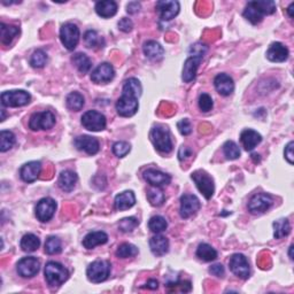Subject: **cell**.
Instances as JSON below:
<instances>
[{"label": "cell", "mask_w": 294, "mask_h": 294, "mask_svg": "<svg viewBox=\"0 0 294 294\" xmlns=\"http://www.w3.org/2000/svg\"><path fill=\"white\" fill-rule=\"evenodd\" d=\"M44 275L48 286L52 289L60 288L69 278V271L64 268L61 263L54 261L46 263L44 269Z\"/></svg>", "instance_id": "1"}, {"label": "cell", "mask_w": 294, "mask_h": 294, "mask_svg": "<svg viewBox=\"0 0 294 294\" xmlns=\"http://www.w3.org/2000/svg\"><path fill=\"white\" fill-rule=\"evenodd\" d=\"M150 138L154 147L161 153L168 154L173 151V140H171L170 131L163 125H156V127L152 128Z\"/></svg>", "instance_id": "2"}, {"label": "cell", "mask_w": 294, "mask_h": 294, "mask_svg": "<svg viewBox=\"0 0 294 294\" xmlns=\"http://www.w3.org/2000/svg\"><path fill=\"white\" fill-rule=\"evenodd\" d=\"M191 178L196 183L197 188L202 196L207 200L212 199L213 194L215 192V185H214V179L211 177V175L200 169L191 174Z\"/></svg>", "instance_id": "3"}, {"label": "cell", "mask_w": 294, "mask_h": 294, "mask_svg": "<svg viewBox=\"0 0 294 294\" xmlns=\"http://www.w3.org/2000/svg\"><path fill=\"white\" fill-rule=\"evenodd\" d=\"M110 273V263L104 260H98L91 263L86 269L87 280L94 284L105 282L109 276Z\"/></svg>", "instance_id": "4"}, {"label": "cell", "mask_w": 294, "mask_h": 294, "mask_svg": "<svg viewBox=\"0 0 294 294\" xmlns=\"http://www.w3.org/2000/svg\"><path fill=\"white\" fill-rule=\"evenodd\" d=\"M55 125L54 114L49 110L38 112L32 114L29 120V128L32 131H39V130H49Z\"/></svg>", "instance_id": "5"}, {"label": "cell", "mask_w": 294, "mask_h": 294, "mask_svg": "<svg viewBox=\"0 0 294 294\" xmlns=\"http://www.w3.org/2000/svg\"><path fill=\"white\" fill-rule=\"evenodd\" d=\"M61 43L68 51H74L79 41V29L74 23H66L60 29Z\"/></svg>", "instance_id": "6"}, {"label": "cell", "mask_w": 294, "mask_h": 294, "mask_svg": "<svg viewBox=\"0 0 294 294\" xmlns=\"http://www.w3.org/2000/svg\"><path fill=\"white\" fill-rule=\"evenodd\" d=\"M31 97L24 90L5 91L1 93V104L5 107H22L28 105Z\"/></svg>", "instance_id": "7"}, {"label": "cell", "mask_w": 294, "mask_h": 294, "mask_svg": "<svg viewBox=\"0 0 294 294\" xmlns=\"http://www.w3.org/2000/svg\"><path fill=\"white\" fill-rule=\"evenodd\" d=\"M82 125L89 131L98 132L106 129L107 121L104 114L97 110H87L82 116Z\"/></svg>", "instance_id": "8"}, {"label": "cell", "mask_w": 294, "mask_h": 294, "mask_svg": "<svg viewBox=\"0 0 294 294\" xmlns=\"http://www.w3.org/2000/svg\"><path fill=\"white\" fill-rule=\"evenodd\" d=\"M116 112L122 117H131L138 112V99L128 94H122L116 101Z\"/></svg>", "instance_id": "9"}, {"label": "cell", "mask_w": 294, "mask_h": 294, "mask_svg": "<svg viewBox=\"0 0 294 294\" xmlns=\"http://www.w3.org/2000/svg\"><path fill=\"white\" fill-rule=\"evenodd\" d=\"M229 267H230L231 273L235 275V276L242 278V280H248L251 275V269H250V263H248V260L243 254H234L229 261Z\"/></svg>", "instance_id": "10"}, {"label": "cell", "mask_w": 294, "mask_h": 294, "mask_svg": "<svg viewBox=\"0 0 294 294\" xmlns=\"http://www.w3.org/2000/svg\"><path fill=\"white\" fill-rule=\"evenodd\" d=\"M274 204V198L268 193H258L251 198L248 202V211L254 215L266 213Z\"/></svg>", "instance_id": "11"}, {"label": "cell", "mask_w": 294, "mask_h": 294, "mask_svg": "<svg viewBox=\"0 0 294 294\" xmlns=\"http://www.w3.org/2000/svg\"><path fill=\"white\" fill-rule=\"evenodd\" d=\"M40 269L39 260L35 257H26L21 259L16 265V271L21 277L32 278Z\"/></svg>", "instance_id": "12"}, {"label": "cell", "mask_w": 294, "mask_h": 294, "mask_svg": "<svg viewBox=\"0 0 294 294\" xmlns=\"http://www.w3.org/2000/svg\"><path fill=\"white\" fill-rule=\"evenodd\" d=\"M56 211V202L52 198H43L36 206V217L40 222L46 223L52 220Z\"/></svg>", "instance_id": "13"}, {"label": "cell", "mask_w": 294, "mask_h": 294, "mask_svg": "<svg viewBox=\"0 0 294 294\" xmlns=\"http://www.w3.org/2000/svg\"><path fill=\"white\" fill-rule=\"evenodd\" d=\"M155 8L162 21H170L177 16L181 6H179V2L175 0H160L156 2Z\"/></svg>", "instance_id": "14"}, {"label": "cell", "mask_w": 294, "mask_h": 294, "mask_svg": "<svg viewBox=\"0 0 294 294\" xmlns=\"http://www.w3.org/2000/svg\"><path fill=\"white\" fill-rule=\"evenodd\" d=\"M201 207L200 200L198 199V197L193 196V194H183L181 197V213L182 219H190L191 216H193Z\"/></svg>", "instance_id": "15"}, {"label": "cell", "mask_w": 294, "mask_h": 294, "mask_svg": "<svg viewBox=\"0 0 294 294\" xmlns=\"http://www.w3.org/2000/svg\"><path fill=\"white\" fill-rule=\"evenodd\" d=\"M115 76L114 67L108 62H104L95 68L91 74V81L95 84H105L112 81Z\"/></svg>", "instance_id": "16"}, {"label": "cell", "mask_w": 294, "mask_h": 294, "mask_svg": "<svg viewBox=\"0 0 294 294\" xmlns=\"http://www.w3.org/2000/svg\"><path fill=\"white\" fill-rule=\"evenodd\" d=\"M74 145L78 151L85 152L89 155L97 154L99 152V148H100V145H99L97 138L86 135L76 137L74 140Z\"/></svg>", "instance_id": "17"}, {"label": "cell", "mask_w": 294, "mask_h": 294, "mask_svg": "<svg viewBox=\"0 0 294 294\" xmlns=\"http://www.w3.org/2000/svg\"><path fill=\"white\" fill-rule=\"evenodd\" d=\"M143 177L145 181H146L151 186H153V188H161V186L170 184L171 182V177L169 175L162 173V171L160 170L153 169V168L145 170Z\"/></svg>", "instance_id": "18"}, {"label": "cell", "mask_w": 294, "mask_h": 294, "mask_svg": "<svg viewBox=\"0 0 294 294\" xmlns=\"http://www.w3.org/2000/svg\"><path fill=\"white\" fill-rule=\"evenodd\" d=\"M214 85H215L217 92L223 95V97H228L235 91L234 79H232L231 76L224 74V72L216 76L215 79H214Z\"/></svg>", "instance_id": "19"}, {"label": "cell", "mask_w": 294, "mask_h": 294, "mask_svg": "<svg viewBox=\"0 0 294 294\" xmlns=\"http://www.w3.org/2000/svg\"><path fill=\"white\" fill-rule=\"evenodd\" d=\"M202 59H204L202 56H190V58L186 59L182 74V78L185 83H191L194 81V78L197 76L198 68H199Z\"/></svg>", "instance_id": "20"}, {"label": "cell", "mask_w": 294, "mask_h": 294, "mask_svg": "<svg viewBox=\"0 0 294 294\" xmlns=\"http://www.w3.org/2000/svg\"><path fill=\"white\" fill-rule=\"evenodd\" d=\"M289 48L280 41L271 44L267 51V59L271 62H284L289 59Z\"/></svg>", "instance_id": "21"}, {"label": "cell", "mask_w": 294, "mask_h": 294, "mask_svg": "<svg viewBox=\"0 0 294 294\" xmlns=\"http://www.w3.org/2000/svg\"><path fill=\"white\" fill-rule=\"evenodd\" d=\"M41 170V163L39 161H31L22 166L20 170V177L25 183H32L38 178Z\"/></svg>", "instance_id": "22"}, {"label": "cell", "mask_w": 294, "mask_h": 294, "mask_svg": "<svg viewBox=\"0 0 294 294\" xmlns=\"http://www.w3.org/2000/svg\"><path fill=\"white\" fill-rule=\"evenodd\" d=\"M240 141L246 151H253L262 141V136L252 129H245L240 133Z\"/></svg>", "instance_id": "23"}, {"label": "cell", "mask_w": 294, "mask_h": 294, "mask_svg": "<svg viewBox=\"0 0 294 294\" xmlns=\"http://www.w3.org/2000/svg\"><path fill=\"white\" fill-rule=\"evenodd\" d=\"M108 242V236L104 231H93L87 234L83 239V246L86 250H93L99 245H104Z\"/></svg>", "instance_id": "24"}, {"label": "cell", "mask_w": 294, "mask_h": 294, "mask_svg": "<svg viewBox=\"0 0 294 294\" xmlns=\"http://www.w3.org/2000/svg\"><path fill=\"white\" fill-rule=\"evenodd\" d=\"M136 204V197L132 191H124L120 194H117L114 200V207L117 211H127L131 208Z\"/></svg>", "instance_id": "25"}, {"label": "cell", "mask_w": 294, "mask_h": 294, "mask_svg": "<svg viewBox=\"0 0 294 294\" xmlns=\"http://www.w3.org/2000/svg\"><path fill=\"white\" fill-rule=\"evenodd\" d=\"M144 54L146 55L152 61H160L163 59V55H165V49L160 45L158 41L155 40H148L144 44L143 46Z\"/></svg>", "instance_id": "26"}, {"label": "cell", "mask_w": 294, "mask_h": 294, "mask_svg": "<svg viewBox=\"0 0 294 294\" xmlns=\"http://www.w3.org/2000/svg\"><path fill=\"white\" fill-rule=\"evenodd\" d=\"M150 248L156 257H162L169 251V240L161 235H156L150 239Z\"/></svg>", "instance_id": "27"}, {"label": "cell", "mask_w": 294, "mask_h": 294, "mask_svg": "<svg viewBox=\"0 0 294 294\" xmlns=\"http://www.w3.org/2000/svg\"><path fill=\"white\" fill-rule=\"evenodd\" d=\"M77 181L78 177L74 171L63 170L59 176L58 184L60 186V189L64 191V192H71V191L75 189L76 184H77Z\"/></svg>", "instance_id": "28"}, {"label": "cell", "mask_w": 294, "mask_h": 294, "mask_svg": "<svg viewBox=\"0 0 294 294\" xmlns=\"http://www.w3.org/2000/svg\"><path fill=\"white\" fill-rule=\"evenodd\" d=\"M95 13L104 18L113 17L117 13V3L113 0H104L95 3Z\"/></svg>", "instance_id": "29"}, {"label": "cell", "mask_w": 294, "mask_h": 294, "mask_svg": "<svg viewBox=\"0 0 294 294\" xmlns=\"http://www.w3.org/2000/svg\"><path fill=\"white\" fill-rule=\"evenodd\" d=\"M18 33H20V29H18L17 26L0 23V40H1V44L6 45V46L12 44L14 38L16 37Z\"/></svg>", "instance_id": "30"}, {"label": "cell", "mask_w": 294, "mask_h": 294, "mask_svg": "<svg viewBox=\"0 0 294 294\" xmlns=\"http://www.w3.org/2000/svg\"><path fill=\"white\" fill-rule=\"evenodd\" d=\"M141 92H143V86H141L140 82L137 78L131 77L124 82L122 94H128L131 95V97L139 99Z\"/></svg>", "instance_id": "31"}, {"label": "cell", "mask_w": 294, "mask_h": 294, "mask_svg": "<svg viewBox=\"0 0 294 294\" xmlns=\"http://www.w3.org/2000/svg\"><path fill=\"white\" fill-rule=\"evenodd\" d=\"M20 246L25 253H32L40 246V239L33 234H26L22 237Z\"/></svg>", "instance_id": "32"}, {"label": "cell", "mask_w": 294, "mask_h": 294, "mask_svg": "<svg viewBox=\"0 0 294 294\" xmlns=\"http://www.w3.org/2000/svg\"><path fill=\"white\" fill-rule=\"evenodd\" d=\"M244 17L246 18L247 21H250L252 24H259L260 22L263 20V15L261 12H260V9L258 8L257 6L254 5L253 1H250L247 3L245 10H244Z\"/></svg>", "instance_id": "33"}, {"label": "cell", "mask_w": 294, "mask_h": 294, "mask_svg": "<svg viewBox=\"0 0 294 294\" xmlns=\"http://www.w3.org/2000/svg\"><path fill=\"white\" fill-rule=\"evenodd\" d=\"M197 257L204 262H212L217 259V252L209 244H200L197 248Z\"/></svg>", "instance_id": "34"}, {"label": "cell", "mask_w": 294, "mask_h": 294, "mask_svg": "<svg viewBox=\"0 0 294 294\" xmlns=\"http://www.w3.org/2000/svg\"><path fill=\"white\" fill-rule=\"evenodd\" d=\"M71 61L81 74H87L90 71L91 67H92V62H91L90 58L86 54H84V53H76L72 56Z\"/></svg>", "instance_id": "35"}, {"label": "cell", "mask_w": 294, "mask_h": 294, "mask_svg": "<svg viewBox=\"0 0 294 294\" xmlns=\"http://www.w3.org/2000/svg\"><path fill=\"white\" fill-rule=\"evenodd\" d=\"M291 232V224L288 219H281L274 222V237L275 239H282L288 237Z\"/></svg>", "instance_id": "36"}, {"label": "cell", "mask_w": 294, "mask_h": 294, "mask_svg": "<svg viewBox=\"0 0 294 294\" xmlns=\"http://www.w3.org/2000/svg\"><path fill=\"white\" fill-rule=\"evenodd\" d=\"M84 104H85L84 97L79 92H71L67 95L66 105L68 109L72 110V112H79L84 107Z\"/></svg>", "instance_id": "37"}, {"label": "cell", "mask_w": 294, "mask_h": 294, "mask_svg": "<svg viewBox=\"0 0 294 294\" xmlns=\"http://www.w3.org/2000/svg\"><path fill=\"white\" fill-rule=\"evenodd\" d=\"M15 145V135L8 130H2L0 132V151L7 152Z\"/></svg>", "instance_id": "38"}, {"label": "cell", "mask_w": 294, "mask_h": 294, "mask_svg": "<svg viewBox=\"0 0 294 294\" xmlns=\"http://www.w3.org/2000/svg\"><path fill=\"white\" fill-rule=\"evenodd\" d=\"M148 228L154 234H161V232L167 230L168 222L163 216L156 215L148 221Z\"/></svg>", "instance_id": "39"}, {"label": "cell", "mask_w": 294, "mask_h": 294, "mask_svg": "<svg viewBox=\"0 0 294 294\" xmlns=\"http://www.w3.org/2000/svg\"><path fill=\"white\" fill-rule=\"evenodd\" d=\"M115 254L118 259L133 258L138 254V248H137L135 245H132V244L124 243L118 246Z\"/></svg>", "instance_id": "40"}, {"label": "cell", "mask_w": 294, "mask_h": 294, "mask_svg": "<svg viewBox=\"0 0 294 294\" xmlns=\"http://www.w3.org/2000/svg\"><path fill=\"white\" fill-rule=\"evenodd\" d=\"M147 200L150 201V204L154 207H160L163 205V202L166 200L165 193L162 192L159 188H153L147 191Z\"/></svg>", "instance_id": "41"}, {"label": "cell", "mask_w": 294, "mask_h": 294, "mask_svg": "<svg viewBox=\"0 0 294 294\" xmlns=\"http://www.w3.org/2000/svg\"><path fill=\"white\" fill-rule=\"evenodd\" d=\"M45 252L48 255L60 254L62 252V244H61V240L58 237H48L46 243H45Z\"/></svg>", "instance_id": "42"}, {"label": "cell", "mask_w": 294, "mask_h": 294, "mask_svg": "<svg viewBox=\"0 0 294 294\" xmlns=\"http://www.w3.org/2000/svg\"><path fill=\"white\" fill-rule=\"evenodd\" d=\"M168 292H181V293H188L192 290V284L189 281H177L173 283H168L166 285Z\"/></svg>", "instance_id": "43"}, {"label": "cell", "mask_w": 294, "mask_h": 294, "mask_svg": "<svg viewBox=\"0 0 294 294\" xmlns=\"http://www.w3.org/2000/svg\"><path fill=\"white\" fill-rule=\"evenodd\" d=\"M84 43L90 48L101 47L100 45H102V38L98 35L95 30H89L84 35Z\"/></svg>", "instance_id": "44"}, {"label": "cell", "mask_w": 294, "mask_h": 294, "mask_svg": "<svg viewBox=\"0 0 294 294\" xmlns=\"http://www.w3.org/2000/svg\"><path fill=\"white\" fill-rule=\"evenodd\" d=\"M223 152L228 160H236L240 156V150L235 141L228 140L223 145Z\"/></svg>", "instance_id": "45"}, {"label": "cell", "mask_w": 294, "mask_h": 294, "mask_svg": "<svg viewBox=\"0 0 294 294\" xmlns=\"http://www.w3.org/2000/svg\"><path fill=\"white\" fill-rule=\"evenodd\" d=\"M253 2L263 15H271L276 12V3L273 0H254Z\"/></svg>", "instance_id": "46"}, {"label": "cell", "mask_w": 294, "mask_h": 294, "mask_svg": "<svg viewBox=\"0 0 294 294\" xmlns=\"http://www.w3.org/2000/svg\"><path fill=\"white\" fill-rule=\"evenodd\" d=\"M47 62V54L43 49H37L30 58V64L33 68H43Z\"/></svg>", "instance_id": "47"}, {"label": "cell", "mask_w": 294, "mask_h": 294, "mask_svg": "<svg viewBox=\"0 0 294 294\" xmlns=\"http://www.w3.org/2000/svg\"><path fill=\"white\" fill-rule=\"evenodd\" d=\"M139 225V221L136 217H125L122 219L118 223V230L128 234V232H132Z\"/></svg>", "instance_id": "48"}, {"label": "cell", "mask_w": 294, "mask_h": 294, "mask_svg": "<svg viewBox=\"0 0 294 294\" xmlns=\"http://www.w3.org/2000/svg\"><path fill=\"white\" fill-rule=\"evenodd\" d=\"M130 151H131V146L127 141H116L115 144H113V153L117 158H124L129 154Z\"/></svg>", "instance_id": "49"}, {"label": "cell", "mask_w": 294, "mask_h": 294, "mask_svg": "<svg viewBox=\"0 0 294 294\" xmlns=\"http://www.w3.org/2000/svg\"><path fill=\"white\" fill-rule=\"evenodd\" d=\"M198 102H199V108L201 112L208 113L213 109L214 102H213L212 97L208 93H201L199 97V101Z\"/></svg>", "instance_id": "50"}, {"label": "cell", "mask_w": 294, "mask_h": 294, "mask_svg": "<svg viewBox=\"0 0 294 294\" xmlns=\"http://www.w3.org/2000/svg\"><path fill=\"white\" fill-rule=\"evenodd\" d=\"M206 52H207V46L201 43H197L190 47L191 56H202L204 58Z\"/></svg>", "instance_id": "51"}, {"label": "cell", "mask_w": 294, "mask_h": 294, "mask_svg": "<svg viewBox=\"0 0 294 294\" xmlns=\"http://www.w3.org/2000/svg\"><path fill=\"white\" fill-rule=\"evenodd\" d=\"M177 128L183 136H189L190 133L192 132V125H191V122L188 118L179 121L177 123Z\"/></svg>", "instance_id": "52"}, {"label": "cell", "mask_w": 294, "mask_h": 294, "mask_svg": "<svg viewBox=\"0 0 294 294\" xmlns=\"http://www.w3.org/2000/svg\"><path fill=\"white\" fill-rule=\"evenodd\" d=\"M117 26H118V29L121 30V31L130 32L133 28V23H132V21L130 20V18L123 17V18H121L120 21H118Z\"/></svg>", "instance_id": "53"}, {"label": "cell", "mask_w": 294, "mask_h": 294, "mask_svg": "<svg viewBox=\"0 0 294 294\" xmlns=\"http://www.w3.org/2000/svg\"><path fill=\"white\" fill-rule=\"evenodd\" d=\"M293 147H294V143L293 141H290V143L285 146V150H284V156H285V159L288 160V162L290 163V165H293V161H294Z\"/></svg>", "instance_id": "54"}, {"label": "cell", "mask_w": 294, "mask_h": 294, "mask_svg": "<svg viewBox=\"0 0 294 294\" xmlns=\"http://www.w3.org/2000/svg\"><path fill=\"white\" fill-rule=\"evenodd\" d=\"M209 273H211L213 276L222 278L225 274V270H224V267L221 265V263H216V265H214L209 268Z\"/></svg>", "instance_id": "55"}, {"label": "cell", "mask_w": 294, "mask_h": 294, "mask_svg": "<svg viewBox=\"0 0 294 294\" xmlns=\"http://www.w3.org/2000/svg\"><path fill=\"white\" fill-rule=\"evenodd\" d=\"M192 155V150L188 146H182L178 151V160L179 161H184V160L189 159Z\"/></svg>", "instance_id": "56"}, {"label": "cell", "mask_w": 294, "mask_h": 294, "mask_svg": "<svg viewBox=\"0 0 294 294\" xmlns=\"http://www.w3.org/2000/svg\"><path fill=\"white\" fill-rule=\"evenodd\" d=\"M140 9V3L137 1H131L127 5V12L129 14H136L138 13Z\"/></svg>", "instance_id": "57"}, {"label": "cell", "mask_w": 294, "mask_h": 294, "mask_svg": "<svg viewBox=\"0 0 294 294\" xmlns=\"http://www.w3.org/2000/svg\"><path fill=\"white\" fill-rule=\"evenodd\" d=\"M158 288H159V282L156 280L147 281L145 286H143V289H148V290H158Z\"/></svg>", "instance_id": "58"}, {"label": "cell", "mask_w": 294, "mask_h": 294, "mask_svg": "<svg viewBox=\"0 0 294 294\" xmlns=\"http://www.w3.org/2000/svg\"><path fill=\"white\" fill-rule=\"evenodd\" d=\"M293 8H294V2H292L291 5L289 6V8H288V14L291 18H293V16H294V15H293Z\"/></svg>", "instance_id": "59"}, {"label": "cell", "mask_w": 294, "mask_h": 294, "mask_svg": "<svg viewBox=\"0 0 294 294\" xmlns=\"http://www.w3.org/2000/svg\"><path fill=\"white\" fill-rule=\"evenodd\" d=\"M252 159L254 160V162H255V163L260 162V155H259V154H255V153H253V154H252Z\"/></svg>", "instance_id": "60"}, {"label": "cell", "mask_w": 294, "mask_h": 294, "mask_svg": "<svg viewBox=\"0 0 294 294\" xmlns=\"http://www.w3.org/2000/svg\"><path fill=\"white\" fill-rule=\"evenodd\" d=\"M292 252H293V245L290 246V251H289V255H290V259H291V260H293V253H292Z\"/></svg>", "instance_id": "61"}, {"label": "cell", "mask_w": 294, "mask_h": 294, "mask_svg": "<svg viewBox=\"0 0 294 294\" xmlns=\"http://www.w3.org/2000/svg\"><path fill=\"white\" fill-rule=\"evenodd\" d=\"M1 114H2V116H1V122H3V121H5V110L1 109Z\"/></svg>", "instance_id": "62"}]
</instances>
